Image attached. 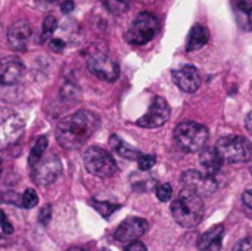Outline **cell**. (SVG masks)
<instances>
[{
  "label": "cell",
  "mask_w": 252,
  "mask_h": 251,
  "mask_svg": "<svg viewBox=\"0 0 252 251\" xmlns=\"http://www.w3.org/2000/svg\"><path fill=\"white\" fill-rule=\"evenodd\" d=\"M100 126V118L89 109H80L62 118L56 126V141L63 149H75L90 139Z\"/></svg>",
  "instance_id": "cell-1"
},
{
  "label": "cell",
  "mask_w": 252,
  "mask_h": 251,
  "mask_svg": "<svg viewBox=\"0 0 252 251\" xmlns=\"http://www.w3.org/2000/svg\"><path fill=\"white\" fill-rule=\"evenodd\" d=\"M205 215L202 197L183 188L179 197L171 203V216L183 228L198 226Z\"/></svg>",
  "instance_id": "cell-2"
},
{
  "label": "cell",
  "mask_w": 252,
  "mask_h": 251,
  "mask_svg": "<svg viewBox=\"0 0 252 251\" xmlns=\"http://www.w3.org/2000/svg\"><path fill=\"white\" fill-rule=\"evenodd\" d=\"M208 138V129L196 121H183L174 129V139L186 152H199L205 148Z\"/></svg>",
  "instance_id": "cell-3"
},
{
  "label": "cell",
  "mask_w": 252,
  "mask_h": 251,
  "mask_svg": "<svg viewBox=\"0 0 252 251\" xmlns=\"http://www.w3.org/2000/svg\"><path fill=\"white\" fill-rule=\"evenodd\" d=\"M159 31V21L151 12H142L131 22L126 33V41L133 46H143L152 41Z\"/></svg>",
  "instance_id": "cell-4"
},
{
  "label": "cell",
  "mask_w": 252,
  "mask_h": 251,
  "mask_svg": "<svg viewBox=\"0 0 252 251\" xmlns=\"http://www.w3.org/2000/svg\"><path fill=\"white\" fill-rule=\"evenodd\" d=\"M216 149L221 155L224 163H247L252 158V143L244 136H226L221 138Z\"/></svg>",
  "instance_id": "cell-5"
},
{
  "label": "cell",
  "mask_w": 252,
  "mask_h": 251,
  "mask_svg": "<svg viewBox=\"0 0 252 251\" xmlns=\"http://www.w3.org/2000/svg\"><path fill=\"white\" fill-rule=\"evenodd\" d=\"M83 163L86 170L97 178H111L117 172V163L114 157L99 146H90L83 154Z\"/></svg>",
  "instance_id": "cell-6"
},
{
  "label": "cell",
  "mask_w": 252,
  "mask_h": 251,
  "mask_svg": "<svg viewBox=\"0 0 252 251\" xmlns=\"http://www.w3.org/2000/svg\"><path fill=\"white\" fill-rule=\"evenodd\" d=\"M62 173L61 160L55 154L43 155L34 166H31V178L38 186L52 185Z\"/></svg>",
  "instance_id": "cell-7"
},
{
  "label": "cell",
  "mask_w": 252,
  "mask_h": 251,
  "mask_svg": "<svg viewBox=\"0 0 252 251\" xmlns=\"http://www.w3.org/2000/svg\"><path fill=\"white\" fill-rule=\"evenodd\" d=\"M180 182H182L183 188H186L201 197H210L219 188L214 176H211L205 172L202 173L199 170H186L182 175Z\"/></svg>",
  "instance_id": "cell-8"
},
{
  "label": "cell",
  "mask_w": 252,
  "mask_h": 251,
  "mask_svg": "<svg viewBox=\"0 0 252 251\" xmlns=\"http://www.w3.org/2000/svg\"><path fill=\"white\" fill-rule=\"evenodd\" d=\"M87 70L103 81H115L120 75L118 64L102 52H94L87 59Z\"/></svg>",
  "instance_id": "cell-9"
},
{
  "label": "cell",
  "mask_w": 252,
  "mask_h": 251,
  "mask_svg": "<svg viewBox=\"0 0 252 251\" xmlns=\"http://www.w3.org/2000/svg\"><path fill=\"white\" fill-rule=\"evenodd\" d=\"M170 114H171V109H170L168 102L162 96H154L149 105V109L146 111L145 115H142L136 121V124L143 129H157V127L164 126L168 121Z\"/></svg>",
  "instance_id": "cell-10"
},
{
  "label": "cell",
  "mask_w": 252,
  "mask_h": 251,
  "mask_svg": "<svg viewBox=\"0 0 252 251\" xmlns=\"http://www.w3.org/2000/svg\"><path fill=\"white\" fill-rule=\"evenodd\" d=\"M25 65L18 56L0 58V86H13L22 80Z\"/></svg>",
  "instance_id": "cell-11"
},
{
  "label": "cell",
  "mask_w": 252,
  "mask_h": 251,
  "mask_svg": "<svg viewBox=\"0 0 252 251\" xmlns=\"http://www.w3.org/2000/svg\"><path fill=\"white\" fill-rule=\"evenodd\" d=\"M148 231V222L142 217H128L126 219L115 231L114 237L120 243H133L145 235Z\"/></svg>",
  "instance_id": "cell-12"
},
{
  "label": "cell",
  "mask_w": 252,
  "mask_h": 251,
  "mask_svg": "<svg viewBox=\"0 0 252 251\" xmlns=\"http://www.w3.org/2000/svg\"><path fill=\"white\" fill-rule=\"evenodd\" d=\"M173 80L177 87L186 93H193L201 86V74L193 65H183L179 70L173 71Z\"/></svg>",
  "instance_id": "cell-13"
},
{
  "label": "cell",
  "mask_w": 252,
  "mask_h": 251,
  "mask_svg": "<svg viewBox=\"0 0 252 251\" xmlns=\"http://www.w3.org/2000/svg\"><path fill=\"white\" fill-rule=\"evenodd\" d=\"M31 37V27L27 21H16L7 30L9 46L16 52H25Z\"/></svg>",
  "instance_id": "cell-14"
},
{
  "label": "cell",
  "mask_w": 252,
  "mask_h": 251,
  "mask_svg": "<svg viewBox=\"0 0 252 251\" xmlns=\"http://www.w3.org/2000/svg\"><path fill=\"white\" fill-rule=\"evenodd\" d=\"M224 237V226L216 225L204 232L198 240V249L201 251H220Z\"/></svg>",
  "instance_id": "cell-15"
},
{
  "label": "cell",
  "mask_w": 252,
  "mask_h": 251,
  "mask_svg": "<svg viewBox=\"0 0 252 251\" xmlns=\"http://www.w3.org/2000/svg\"><path fill=\"white\" fill-rule=\"evenodd\" d=\"M199 163H201L205 173L214 176L221 170V166L224 161L216 148H205V149H201Z\"/></svg>",
  "instance_id": "cell-16"
},
{
  "label": "cell",
  "mask_w": 252,
  "mask_h": 251,
  "mask_svg": "<svg viewBox=\"0 0 252 251\" xmlns=\"http://www.w3.org/2000/svg\"><path fill=\"white\" fill-rule=\"evenodd\" d=\"M24 130V120L19 117L7 118L4 124L0 126V145H7L9 142L16 141Z\"/></svg>",
  "instance_id": "cell-17"
},
{
  "label": "cell",
  "mask_w": 252,
  "mask_h": 251,
  "mask_svg": "<svg viewBox=\"0 0 252 251\" xmlns=\"http://www.w3.org/2000/svg\"><path fill=\"white\" fill-rule=\"evenodd\" d=\"M233 12L239 28L252 31V1L251 0H233Z\"/></svg>",
  "instance_id": "cell-18"
},
{
  "label": "cell",
  "mask_w": 252,
  "mask_h": 251,
  "mask_svg": "<svg viewBox=\"0 0 252 251\" xmlns=\"http://www.w3.org/2000/svg\"><path fill=\"white\" fill-rule=\"evenodd\" d=\"M210 38V33L208 28L202 24H196L193 25V28L190 30L189 36H188V41H186V50L188 52H193V50H199L202 49Z\"/></svg>",
  "instance_id": "cell-19"
},
{
  "label": "cell",
  "mask_w": 252,
  "mask_h": 251,
  "mask_svg": "<svg viewBox=\"0 0 252 251\" xmlns=\"http://www.w3.org/2000/svg\"><path fill=\"white\" fill-rule=\"evenodd\" d=\"M109 146H111V149L117 154V155H120V157H123V158H127V160H137L139 158V155H140V152L137 151V149H134L133 146H130L127 142H124L120 136H117V135H112L111 138H109Z\"/></svg>",
  "instance_id": "cell-20"
},
{
  "label": "cell",
  "mask_w": 252,
  "mask_h": 251,
  "mask_svg": "<svg viewBox=\"0 0 252 251\" xmlns=\"http://www.w3.org/2000/svg\"><path fill=\"white\" fill-rule=\"evenodd\" d=\"M47 143H49V141H47L46 136H38V138H37V141H35V143H34V146H32V149H31V152H30V157H28V164H30V167L34 166V164L44 155V152H46V149H47Z\"/></svg>",
  "instance_id": "cell-21"
},
{
  "label": "cell",
  "mask_w": 252,
  "mask_h": 251,
  "mask_svg": "<svg viewBox=\"0 0 252 251\" xmlns=\"http://www.w3.org/2000/svg\"><path fill=\"white\" fill-rule=\"evenodd\" d=\"M105 7L114 15H123L130 7V0H103Z\"/></svg>",
  "instance_id": "cell-22"
},
{
  "label": "cell",
  "mask_w": 252,
  "mask_h": 251,
  "mask_svg": "<svg viewBox=\"0 0 252 251\" xmlns=\"http://www.w3.org/2000/svg\"><path fill=\"white\" fill-rule=\"evenodd\" d=\"M92 206L102 217H109L114 212H117L120 209L118 204H111L108 201H97V200H93Z\"/></svg>",
  "instance_id": "cell-23"
},
{
  "label": "cell",
  "mask_w": 252,
  "mask_h": 251,
  "mask_svg": "<svg viewBox=\"0 0 252 251\" xmlns=\"http://www.w3.org/2000/svg\"><path fill=\"white\" fill-rule=\"evenodd\" d=\"M56 27H58V21H56V18H55V16H52V15H47V16L44 18V21H43V27H41V40H43V41L49 40V38L53 36V33H55V30H56Z\"/></svg>",
  "instance_id": "cell-24"
},
{
  "label": "cell",
  "mask_w": 252,
  "mask_h": 251,
  "mask_svg": "<svg viewBox=\"0 0 252 251\" xmlns=\"http://www.w3.org/2000/svg\"><path fill=\"white\" fill-rule=\"evenodd\" d=\"M38 204V195L32 188L25 189V192L21 197V206L24 209H34Z\"/></svg>",
  "instance_id": "cell-25"
},
{
  "label": "cell",
  "mask_w": 252,
  "mask_h": 251,
  "mask_svg": "<svg viewBox=\"0 0 252 251\" xmlns=\"http://www.w3.org/2000/svg\"><path fill=\"white\" fill-rule=\"evenodd\" d=\"M136 161H137V166L142 172H148L157 164V157L152 154H140Z\"/></svg>",
  "instance_id": "cell-26"
},
{
  "label": "cell",
  "mask_w": 252,
  "mask_h": 251,
  "mask_svg": "<svg viewBox=\"0 0 252 251\" xmlns=\"http://www.w3.org/2000/svg\"><path fill=\"white\" fill-rule=\"evenodd\" d=\"M61 93H62V98L69 101V102H74L78 98V89L74 83H65Z\"/></svg>",
  "instance_id": "cell-27"
},
{
  "label": "cell",
  "mask_w": 252,
  "mask_h": 251,
  "mask_svg": "<svg viewBox=\"0 0 252 251\" xmlns=\"http://www.w3.org/2000/svg\"><path fill=\"white\" fill-rule=\"evenodd\" d=\"M171 195H173V188L170 183H162L157 188V198L161 201V203H167L171 200Z\"/></svg>",
  "instance_id": "cell-28"
},
{
  "label": "cell",
  "mask_w": 252,
  "mask_h": 251,
  "mask_svg": "<svg viewBox=\"0 0 252 251\" xmlns=\"http://www.w3.org/2000/svg\"><path fill=\"white\" fill-rule=\"evenodd\" d=\"M0 228H1V231H3V234H6V235L13 234V226L10 225L7 216L4 215L3 210H0Z\"/></svg>",
  "instance_id": "cell-29"
},
{
  "label": "cell",
  "mask_w": 252,
  "mask_h": 251,
  "mask_svg": "<svg viewBox=\"0 0 252 251\" xmlns=\"http://www.w3.org/2000/svg\"><path fill=\"white\" fill-rule=\"evenodd\" d=\"M50 219H52V207L47 204V206H44V207L40 210V213H38V220H40L41 225H47V223L50 222Z\"/></svg>",
  "instance_id": "cell-30"
},
{
  "label": "cell",
  "mask_w": 252,
  "mask_h": 251,
  "mask_svg": "<svg viewBox=\"0 0 252 251\" xmlns=\"http://www.w3.org/2000/svg\"><path fill=\"white\" fill-rule=\"evenodd\" d=\"M65 46H66V43H65L62 38H59V37H55V38H52V40L49 41V47H50L53 52H62V50L65 49Z\"/></svg>",
  "instance_id": "cell-31"
},
{
  "label": "cell",
  "mask_w": 252,
  "mask_h": 251,
  "mask_svg": "<svg viewBox=\"0 0 252 251\" xmlns=\"http://www.w3.org/2000/svg\"><path fill=\"white\" fill-rule=\"evenodd\" d=\"M233 251H252V237H248V238H244L242 241H239Z\"/></svg>",
  "instance_id": "cell-32"
},
{
  "label": "cell",
  "mask_w": 252,
  "mask_h": 251,
  "mask_svg": "<svg viewBox=\"0 0 252 251\" xmlns=\"http://www.w3.org/2000/svg\"><path fill=\"white\" fill-rule=\"evenodd\" d=\"M126 251H149L146 249V246L140 241H133L128 243V246L126 247Z\"/></svg>",
  "instance_id": "cell-33"
},
{
  "label": "cell",
  "mask_w": 252,
  "mask_h": 251,
  "mask_svg": "<svg viewBox=\"0 0 252 251\" xmlns=\"http://www.w3.org/2000/svg\"><path fill=\"white\" fill-rule=\"evenodd\" d=\"M74 7H75V4H74L72 0H65V1H62V4H61L62 13H71V12L74 10Z\"/></svg>",
  "instance_id": "cell-34"
},
{
  "label": "cell",
  "mask_w": 252,
  "mask_h": 251,
  "mask_svg": "<svg viewBox=\"0 0 252 251\" xmlns=\"http://www.w3.org/2000/svg\"><path fill=\"white\" fill-rule=\"evenodd\" d=\"M242 201H244V204H245L248 209H251L252 210V189L244 192V195H242Z\"/></svg>",
  "instance_id": "cell-35"
},
{
  "label": "cell",
  "mask_w": 252,
  "mask_h": 251,
  "mask_svg": "<svg viewBox=\"0 0 252 251\" xmlns=\"http://www.w3.org/2000/svg\"><path fill=\"white\" fill-rule=\"evenodd\" d=\"M245 126H247V130L252 135V111L247 115V118H245Z\"/></svg>",
  "instance_id": "cell-36"
},
{
  "label": "cell",
  "mask_w": 252,
  "mask_h": 251,
  "mask_svg": "<svg viewBox=\"0 0 252 251\" xmlns=\"http://www.w3.org/2000/svg\"><path fill=\"white\" fill-rule=\"evenodd\" d=\"M37 1H38L40 4H44V6H49V4H52V3H53L55 0H37Z\"/></svg>",
  "instance_id": "cell-37"
},
{
  "label": "cell",
  "mask_w": 252,
  "mask_h": 251,
  "mask_svg": "<svg viewBox=\"0 0 252 251\" xmlns=\"http://www.w3.org/2000/svg\"><path fill=\"white\" fill-rule=\"evenodd\" d=\"M0 178H1V169H0Z\"/></svg>",
  "instance_id": "cell-38"
},
{
  "label": "cell",
  "mask_w": 252,
  "mask_h": 251,
  "mask_svg": "<svg viewBox=\"0 0 252 251\" xmlns=\"http://www.w3.org/2000/svg\"><path fill=\"white\" fill-rule=\"evenodd\" d=\"M251 173H252V164H251Z\"/></svg>",
  "instance_id": "cell-39"
}]
</instances>
